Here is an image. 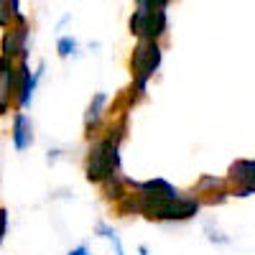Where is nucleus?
<instances>
[{
	"instance_id": "nucleus-11",
	"label": "nucleus",
	"mask_w": 255,
	"mask_h": 255,
	"mask_svg": "<svg viewBox=\"0 0 255 255\" xmlns=\"http://www.w3.org/2000/svg\"><path fill=\"white\" fill-rule=\"evenodd\" d=\"M56 51H59L61 59H69V56L77 51V41H74L72 36H61L59 44H56Z\"/></svg>"
},
{
	"instance_id": "nucleus-6",
	"label": "nucleus",
	"mask_w": 255,
	"mask_h": 255,
	"mask_svg": "<svg viewBox=\"0 0 255 255\" xmlns=\"http://www.w3.org/2000/svg\"><path fill=\"white\" fill-rule=\"evenodd\" d=\"M41 69L44 67H38L36 72H31V67L26 61H20V67H18V105L20 108H28L31 100H33V92H36V84L41 79Z\"/></svg>"
},
{
	"instance_id": "nucleus-8",
	"label": "nucleus",
	"mask_w": 255,
	"mask_h": 255,
	"mask_svg": "<svg viewBox=\"0 0 255 255\" xmlns=\"http://www.w3.org/2000/svg\"><path fill=\"white\" fill-rule=\"evenodd\" d=\"M26 38H28V26H26V23H20V28H18V31L5 33V41H3L5 54H3V56L13 59L15 54H20V59L26 61V54H28V49H26Z\"/></svg>"
},
{
	"instance_id": "nucleus-2",
	"label": "nucleus",
	"mask_w": 255,
	"mask_h": 255,
	"mask_svg": "<svg viewBox=\"0 0 255 255\" xmlns=\"http://www.w3.org/2000/svg\"><path fill=\"white\" fill-rule=\"evenodd\" d=\"M125 138V123L118 125L115 130H110V135H105L102 140H97L90 153H87V163H84V176L92 184H110L120 179V143Z\"/></svg>"
},
{
	"instance_id": "nucleus-12",
	"label": "nucleus",
	"mask_w": 255,
	"mask_h": 255,
	"mask_svg": "<svg viewBox=\"0 0 255 255\" xmlns=\"http://www.w3.org/2000/svg\"><path fill=\"white\" fill-rule=\"evenodd\" d=\"M138 10H166L168 0H135Z\"/></svg>"
},
{
	"instance_id": "nucleus-4",
	"label": "nucleus",
	"mask_w": 255,
	"mask_h": 255,
	"mask_svg": "<svg viewBox=\"0 0 255 255\" xmlns=\"http://www.w3.org/2000/svg\"><path fill=\"white\" fill-rule=\"evenodd\" d=\"M128 26H130V33L138 36L140 41H156L166 33L168 18L166 10H135Z\"/></svg>"
},
{
	"instance_id": "nucleus-1",
	"label": "nucleus",
	"mask_w": 255,
	"mask_h": 255,
	"mask_svg": "<svg viewBox=\"0 0 255 255\" xmlns=\"http://www.w3.org/2000/svg\"><path fill=\"white\" fill-rule=\"evenodd\" d=\"M133 189H135V194L128 199V204H120V212H128V207H130V209L140 212L143 217L158 220V222H184L199 212L197 197H184L166 179H151L143 184H133Z\"/></svg>"
},
{
	"instance_id": "nucleus-14",
	"label": "nucleus",
	"mask_w": 255,
	"mask_h": 255,
	"mask_svg": "<svg viewBox=\"0 0 255 255\" xmlns=\"http://www.w3.org/2000/svg\"><path fill=\"white\" fill-rule=\"evenodd\" d=\"M0 215H3V238H5V235H8V212L3 209Z\"/></svg>"
},
{
	"instance_id": "nucleus-13",
	"label": "nucleus",
	"mask_w": 255,
	"mask_h": 255,
	"mask_svg": "<svg viewBox=\"0 0 255 255\" xmlns=\"http://www.w3.org/2000/svg\"><path fill=\"white\" fill-rule=\"evenodd\" d=\"M67 255H90V250H87V245H77V248H72Z\"/></svg>"
},
{
	"instance_id": "nucleus-9",
	"label": "nucleus",
	"mask_w": 255,
	"mask_h": 255,
	"mask_svg": "<svg viewBox=\"0 0 255 255\" xmlns=\"http://www.w3.org/2000/svg\"><path fill=\"white\" fill-rule=\"evenodd\" d=\"M105 105H108V95H105V92H97V95L90 100L87 113H84V130H87V135H92V130L100 125Z\"/></svg>"
},
{
	"instance_id": "nucleus-10",
	"label": "nucleus",
	"mask_w": 255,
	"mask_h": 255,
	"mask_svg": "<svg viewBox=\"0 0 255 255\" xmlns=\"http://www.w3.org/2000/svg\"><path fill=\"white\" fill-rule=\"evenodd\" d=\"M97 235H100V238H105L108 243H113V248H115V255H125V248H123V243H120V238H118V232H115L110 225L97 222Z\"/></svg>"
},
{
	"instance_id": "nucleus-3",
	"label": "nucleus",
	"mask_w": 255,
	"mask_h": 255,
	"mask_svg": "<svg viewBox=\"0 0 255 255\" xmlns=\"http://www.w3.org/2000/svg\"><path fill=\"white\" fill-rule=\"evenodd\" d=\"M161 46L156 41H138V46L133 49L130 56V72H133V82H135V92H145L148 87V79H151L158 67H161Z\"/></svg>"
},
{
	"instance_id": "nucleus-7",
	"label": "nucleus",
	"mask_w": 255,
	"mask_h": 255,
	"mask_svg": "<svg viewBox=\"0 0 255 255\" xmlns=\"http://www.w3.org/2000/svg\"><path fill=\"white\" fill-rule=\"evenodd\" d=\"M10 138H13V148L18 153L28 151L33 145V123L26 113H15L13 115V130H10Z\"/></svg>"
},
{
	"instance_id": "nucleus-5",
	"label": "nucleus",
	"mask_w": 255,
	"mask_h": 255,
	"mask_svg": "<svg viewBox=\"0 0 255 255\" xmlns=\"http://www.w3.org/2000/svg\"><path fill=\"white\" fill-rule=\"evenodd\" d=\"M227 181L235 186V197H250L255 194V161L253 158H238L227 168Z\"/></svg>"
}]
</instances>
